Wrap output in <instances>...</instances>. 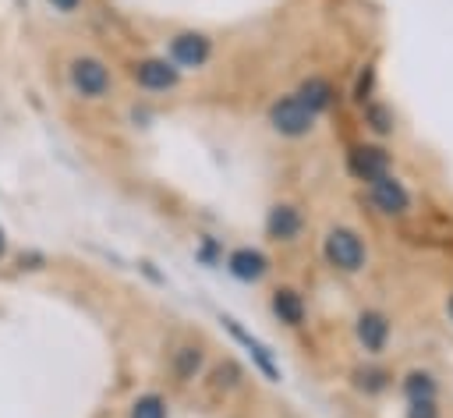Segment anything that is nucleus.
<instances>
[{
    "label": "nucleus",
    "instance_id": "1",
    "mask_svg": "<svg viewBox=\"0 0 453 418\" xmlns=\"http://www.w3.org/2000/svg\"><path fill=\"white\" fill-rule=\"evenodd\" d=\"M322 259L333 273H343V276H357L368 269V241L357 227L350 223H333L326 234H322Z\"/></svg>",
    "mask_w": 453,
    "mask_h": 418
},
{
    "label": "nucleus",
    "instance_id": "2",
    "mask_svg": "<svg viewBox=\"0 0 453 418\" xmlns=\"http://www.w3.org/2000/svg\"><path fill=\"white\" fill-rule=\"evenodd\" d=\"M365 191H368L372 209H375L379 216H386V220H403V216L414 213V195H411L407 181L396 177L393 170L382 174V177H375L372 184H365Z\"/></svg>",
    "mask_w": 453,
    "mask_h": 418
},
{
    "label": "nucleus",
    "instance_id": "3",
    "mask_svg": "<svg viewBox=\"0 0 453 418\" xmlns=\"http://www.w3.org/2000/svg\"><path fill=\"white\" fill-rule=\"evenodd\" d=\"M269 128L280 135V138H304L315 131V113L308 106H301V99L290 92V96H280L269 103Z\"/></svg>",
    "mask_w": 453,
    "mask_h": 418
},
{
    "label": "nucleus",
    "instance_id": "4",
    "mask_svg": "<svg viewBox=\"0 0 453 418\" xmlns=\"http://www.w3.org/2000/svg\"><path fill=\"white\" fill-rule=\"evenodd\" d=\"M67 81H71V89H74L81 99H103V96H110L113 74H110V67H106L99 57L81 53V57H74V60L67 64Z\"/></svg>",
    "mask_w": 453,
    "mask_h": 418
},
{
    "label": "nucleus",
    "instance_id": "5",
    "mask_svg": "<svg viewBox=\"0 0 453 418\" xmlns=\"http://www.w3.org/2000/svg\"><path fill=\"white\" fill-rule=\"evenodd\" d=\"M166 60L177 67V71H198L212 60V39L205 32H195V28H184L177 35H170L166 43Z\"/></svg>",
    "mask_w": 453,
    "mask_h": 418
},
{
    "label": "nucleus",
    "instance_id": "6",
    "mask_svg": "<svg viewBox=\"0 0 453 418\" xmlns=\"http://www.w3.org/2000/svg\"><path fill=\"white\" fill-rule=\"evenodd\" d=\"M354 340L368 358H382L393 340V319L382 308H361L354 315Z\"/></svg>",
    "mask_w": 453,
    "mask_h": 418
},
{
    "label": "nucleus",
    "instance_id": "7",
    "mask_svg": "<svg viewBox=\"0 0 453 418\" xmlns=\"http://www.w3.org/2000/svg\"><path fill=\"white\" fill-rule=\"evenodd\" d=\"M347 170H350L354 181L372 184L375 177L393 170V152L382 142H354L347 149Z\"/></svg>",
    "mask_w": 453,
    "mask_h": 418
},
{
    "label": "nucleus",
    "instance_id": "8",
    "mask_svg": "<svg viewBox=\"0 0 453 418\" xmlns=\"http://www.w3.org/2000/svg\"><path fill=\"white\" fill-rule=\"evenodd\" d=\"M131 81L145 92H173L180 85V71L166 57H142L131 64Z\"/></svg>",
    "mask_w": 453,
    "mask_h": 418
},
{
    "label": "nucleus",
    "instance_id": "9",
    "mask_svg": "<svg viewBox=\"0 0 453 418\" xmlns=\"http://www.w3.org/2000/svg\"><path fill=\"white\" fill-rule=\"evenodd\" d=\"M304 234V213L294 202H273L265 213V237L273 244H297Z\"/></svg>",
    "mask_w": 453,
    "mask_h": 418
},
{
    "label": "nucleus",
    "instance_id": "10",
    "mask_svg": "<svg viewBox=\"0 0 453 418\" xmlns=\"http://www.w3.org/2000/svg\"><path fill=\"white\" fill-rule=\"evenodd\" d=\"M269 269H273V262H269V255H265L262 248L241 244V248H234V252L226 255V273H230L234 280H241V283H258Z\"/></svg>",
    "mask_w": 453,
    "mask_h": 418
},
{
    "label": "nucleus",
    "instance_id": "11",
    "mask_svg": "<svg viewBox=\"0 0 453 418\" xmlns=\"http://www.w3.org/2000/svg\"><path fill=\"white\" fill-rule=\"evenodd\" d=\"M269 312H273V319L276 322H283L287 329H301L304 326V319H308V301H304V294L297 290V287H276L273 294H269Z\"/></svg>",
    "mask_w": 453,
    "mask_h": 418
},
{
    "label": "nucleus",
    "instance_id": "12",
    "mask_svg": "<svg viewBox=\"0 0 453 418\" xmlns=\"http://www.w3.org/2000/svg\"><path fill=\"white\" fill-rule=\"evenodd\" d=\"M347 379H350V390L361 393V397H368V400H375V397H382V393L393 390V372L382 361H361V365L350 368Z\"/></svg>",
    "mask_w": 453,
    "mask_h": 418
},
{
    "label": "nucleus",
    "instance_id": "13",
    "mask_svg": "<svg viewBox=\"0 0 453 418\" xmlns=\"http://www.w3.org/2000/svg\"><path fill=\"white\" fill-rule=\"evenodd\" d=\"M297 99H301V106H308L315 117L319 113H329L333 106H336V85L326 78V74H308L301 85H297V92H294Z\"/></svg>",
    "mask_w": 453,
    "mask_h": 418
},
{
    "label": "nucleus",
    "instance_id": "14",
    "mask_svg": "<svg viewBox=\"0 0 453 418\" xmlns=\"http://www.w3.org/2000/svg\"><path fill=\"white\" fill-rule=\"evenodd\" d=\"M361 110V124H365V131L375 138V142H386V138H393L396 135V110L386 103V99H368L365 106H357Z\"/></svg>",
    "mask_w": 453,
    "mask_h": 418
},
{
    "label": "nucleus",
    "instance_id": "15",
    "mask_svg": "<svg viewBox=\"0 0 453 418\" xmlns=\"http://www.w3.org/2000/svg\"><path fill=\"white\" fill-rule=\"evenodd\" d=\"M202 368H205V347H202V344L188 340V344H177V347L170 351V372H173L177 383L198 379Z\"/></svg>",
    "mask_w": 453,
    "mask_h": 418
},
{
    "label": "nucleus",
    "instance_id": "16",
    "mask_svg": "<svg viewBox=\"0 0 453 418\" xmlns=\"http://www.w3.org/2000/svg\"><path fill=\"white\" fill-rule=\"evenodd\" d=\"M400 393L403 400H439V375L432 368L414 365L400 375Z\"/></svg>",
    "mask_w": 453,
    "mask_h": 418
},
{
    "label": "nucleus",
    "instance_id": "17",
    "mask_svg": "<svg viewBox=\"0 0 453 418\" xmlns=\"http://www.w3.org/2000/svg\"><path fill=\"white\" fill-rule=\"evenodd\" d=\"M127 418H170V400H166L163 393H156V390L138 393V397L131 400Z\"/></svg>",
    "mask_w": 453,
    "mask_h": 418
},
{
    "label": "nucleus",
    "instance_id": "18",
    "mask_svg": "<svg viewBox=\"0 0 453 418\" xmlns=\"http://www.w3.org/2000/svg\"><path fill=\"white\" fill-rule=\"evenodd\" d=\"M241 379H244L241 365L230 361V358H223V361L212 365V372H209V390H212V393H230V390L241 386Z\"/></svg>",
    "mask_w": 453,
    "mask_h": 418
},
{
    "label": "nucleus",
    "instance_id": "19",
    "mask_svg": "<svg viewBox=\"0 0 453 418\" xmlns=\"http://www.w3.org/2000/svg\"><path fill=\"white\" fill-rule=\"evenodd\" d=\"M375 89H379V71H375V64L368 60V64L357 67L354 85H350V99H354V106H365L368 99H375Z\"/></svg>",
    "mask_w": 453,
    "mask_h": 418
},
{
    "label": "nucleus",
    "instance_id": "20",
    "mask_svg": "<svg viewBox=\"0 0 453 418\" xmlns=\"http://www.w3.org/2000/svg\"><path fill=\"white\" fill-rule=\"evenodd\" d=\"M223 322H226V326H230V333H234V337H237V340H241V344H244V347H248V351L255 354V361H258V368H262V372H265L269 379H276L280 372H276V365H273V358H269V351H265V347H262V344H258L255 337H248V333H244V329H241V326H237L234 319H223Z\"/></svg>",
    "mask_w": 453,
    "mask_h": 418
},
{
    "label": "nucleus",
    "instance_id": "21",
    "mask_svg": "<svg viewBox=\"0 0 453 418\" xmlns=\"http://www.w3.org/2000/svg\"><path fill=\"white\" fill-rule=\"evenodd\" d=\"M403 418H442L439 400H407Z\"/></svg>",
    "mask_w": 453,
    "mask_h": 418
},
{
    "label": "nucleus",
    "instance_id": "22",
    "mask_svg": "<svg viewBox=\"0 0 453 418\" xmlns=\"http://www.w3.org/2000/svg\"><path fill=\"white\" fill-rule=\"evenodd\" d=\"M50 7L60 11V14H74V11L81 7V0H50Z\"/></svg>",
    "mask_w": 453,
    "mask_h": 418
},
{
    "label": "nucleus",
    "instance_id": "23",
    "mask_svg": "<svg viewBox=\"0 0 453 418\" xmlns=\"http://www.w3.org/2000/svg\"><path fill=\"white\" fill-rule=\"evenodd\" d=\"M446 319H449V322H453V290H449V294H446Z\"/></svg>",
    "mask_w": 453,
    "mask_h": 418
},
{
    "label": "nucleus",
    "instance_id": "24",
    "mask_svg": "<svg viewBox=\"0 0 453 418\" xmlns=\"http://www.w3.org/2000/svg\"><path fill=\"white\" fill-rule=\"evenodd\" d=\"M7 255V234H4V227H0V259Z\"/></svg>",
    "mask_w": 453,
    "mask_h": 418
}]
</instances>
